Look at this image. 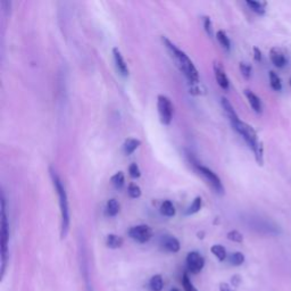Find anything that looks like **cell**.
I'll list each match as a JSON object with an SVG mask.
<instances>
[{"label": "cell", "instance_id": "5", "mask_svg": "<svg viewBox=\"0 0 291 291\" xmlns=\"http://www.w3.org/2000/svg\"><path fill=\"white\" fill-rule=\"evenodd\" d=\"M157 107H158L161 122L164 125H169L173 117V105L171 99L164 95H160L157 98Z\"/></svg>", "mask_w": 291, "mask_h": 291}, {"label": "cell", "instance_id": "23", "mask_svg": "<svg viewBox=\"0 0 291 291\" xmlns=\"http://www.w3.org/2000/svg\"><path fill=\"white\" fill-rule=\"evenodd\" d=\"M182 287H183L184 291H198V289L195 287L194 282L191 281L188 272H184L182 275Z\"/></svg>", "mask_w": 291, "mask_h": 291}, {"label": "cell", "instance_id": "29", "mask_svg": "<svg viewBox=\"0 0 291 291\" xmlns=\"http://www.w3.org/2000/svg\"><path fill=\"white\" fill-rule=\"evenodd\" d=\"M127 192H129V195L131 198H139V197L141 196V189H140V187L139 186H137L135 183H131L129 186V189H127Z\"/></svg>", "mask_w": 291, "mask_h": 291}, {"label": "cell", "instance_id": "16", "mask_svg": "<svg viewBox=\"0 0 291 291\" xmlns=\"http://www.w3.org/2000/svg\"><path fill=\"white\" fill-rule=\"evenodd\" d=\"M149 289L151 291H162L164 289V280L161 274H155L150 278Z\"/></svg>", "mask_w": 291, "mask_h": 291}, {"label": "cell", "instance_id": "22", "mask_svg": "<svg viewBox=\"0 0 291 291\" xmlns=\"http://www.w3.org/2000/svg\"><path fill=\"white\" fill-rule=\"evenodd\" d=\"M106 211L110 216H116L120 213V204L116 199H110L107 201Z\"/></svg>", "mask_w": 291, "mask_h": 291}, {"label": "cell", "instance_id": "2", "mask_svg": "<svg viewBox=\"0 0 291 291\" xmlns=\"http://www.w3.org/2000/svg\"><path fill=\"white\" fill-rule=\"evenodd\" d=\"M50 176L52 180L54 187H55L56 192L59 198V207H61V214H62V239L65 238L68 233V229H70V209H68V200L65 188H64L62 180L59 179L56 171L50 167Z\"/></svg>", "mask_w": 291, "mask_h": 291}, {"label": "cell", "instance_id": "9", "mask_svg": "<svg viewBox=\"0 0 291 291\" xmlns=\"http://www.w3.org/2000/svg\"><path fill=\"white\" fill-rule=\"evenodd\" d=\"M161 246L163 249H165L169 253H179L181 248L180 241L173 235H163L161 238Z\"/></svg>", "mask_w": 291, "mask_h": 291}, {"label": "cell", "instance_id": "27", "mask_svg": "<svg viewBox=\"0 0 291 291\" xmlns=\"http://www.w3.org/2000/svg\"><path fill=\"white\" fill-rule=\"evenodd\" d=\"M245 262V255L243 253H239V251H236V253L231 254L230 256V263L232 264L233 266H240L243 265Z\"/></svg>", "mask_w": 291, "mask_h": 291}, {"label": "cell", "instance_id": "4", "mask_svg": "<svg viewBox=\"0 0 291 291\" xmlns=\"http://www.w3.org/2000/svg\"><path fill=\"white\" fill-rule=\"evenodd\" d=\"M0 240H2V264H0V279H4L6 272L8 262V243H9V226L6 215V207H5V198L2 196V232H0Z\"/></svg>", "mask_w": 291, "mask_h": 291}, {"label": "cell", "instance_id": "30", "mask_svg": "<svg viewBox=\"0 0 291 291\" xmlns=\"http://www.w3.org/2000/svg\"><path fill=\"white\" fill-rule=\"evenodd\" d=\"M240 72L245 78H249L251 74V66L247 63H240Z\"/></svg>", "mask_w": 291, "mask_h": 291}, {"label": "cell", "instance_id": "10", "mask_svg": "<svg viewBox=\"0 0 291 291\" xmlns=\"http://www.w3.org/2000/svg\"><path fill=\"white\" fill-rule=\"evenodd\" d=\"M214 73H215V78H216V82H218V85L223 89V90H229V88H230L229 78L228 76H226L223 66H222L220 63L214 64Z\"/></svg>", "mask_w": 291, "mask_h": 291}, {"label": "cell", "instance_id": "37", "mask_svg": "<svg viewBox=\"0 0 291 291\" xmlns=\"http://www.w3.org/2000/svg\"><path fill=\"white\" fill-rule=\"evenodd\" d=\"M289 82H290V86H291V77H290V80H289Z\"/></svg>", "mask_w": 291, "mask_h": 291}, {"label": "cell", "instance_id": "26", "mask_svg": "<svg viewBox=\"0 0 291 291\" xmlns=\"http://www.w3.org/2000/svg\"><path fill=\"white\" fill-rule=\"evenodd\" d=\"M125 182V177L123 172H117L115 175L112 176V184L115 187L116 189H121L123 186H124Z\"/></svg>", "mask_w": 291, "mask_h": 291}, {"label": "cell", "instance_id": "21", "mask_svg": "<svg viewBox=\"0 0 291 291\" xmlns=\"http://www.w3.org/2000/svg\"><path fill=\"white\" fill-rule=\"evenodd\" d=\"M246 4L248 5L250 7L251 11H254L255 13H257L259 15H264L265 14V7H266V3H260V2H255V0H247Z\"/></svg>", "mask_w": 291, "mask_h": 291}, {"label": "cell", "instance_id": "8", "mask_svg": "<svg viewBox=\"0 0 291 291\" xmlns=\"http://www.w3.org/2000/svg\"><path fill=\"white\" fill-rule=\"evenodd\" d=\"M187 268L192 274H199L205 266V258L198 251H190L186 258Z\"/></svg>", "mask_w": 291, "mask_h": 291}, {"label": "cell", "instance_id": "33", "mask_svg": "<svg viewBox=\"0 0 291 291\" xmlns=\"http://www.w3.org/2000/svg\"><path fill=\"white\" fill-rule=\"evenodd\" d=\"M254 58H255V61H257V62L262 61V51H260L257 47L254 48Z\"/></svg>", "mask_w": 291, "mask_h": 291}, {"label": "cell", "instance_id": "24", "mask_svg": "<svg viewBox=\"0 0 291 291\" xmlns=\"http://www.w3.org/2000/svg\"><path fill=\"white\" fill-rule=\"evenodd\" d=\"M201 206H203V200H201L200 197H197V198H195V200L192 201V204L190 205L188 210H187V215L198 213V211L201 209Z\"/></svg>", "mask_w": 291, "mask_h": 291}, {"label": "cell", "instance_id": "31", "mask_svg": "<svg viewBox=\"0 0 291 291\" xmlns=\"http://www.w3.org/2000/svg\"><path fill=\"white\" fill-rule=\"evenodd\" d=\"M129 173H130V175L133 177V179H137V177H140L141 172H140L139 166H138V165L136 164V163H132V164L130 165V167H129Z\"/></svg>", "mask_w": 291, "mask_h": 291}, {"label": "cell", "instance_id": "12", "mask_svg": "<svg viewBox=\"0 0 291 291\" xmlns=\"http://www.w3.org/2000/svg\"><path fill=\"white\" fill-rule=\"evenodd\" d=\"M270 58H271V61H272V63L274 64V66L280 67V68L285 66V64H287V59H285L284 54L279 48L271 49Z\"/></svg>", "mask_w": 291, "mask_h": 291}, {"label": "cell", "instance_id": "25", "mask_svg": "<svg viewBox=\"0 0 291 291\" xmlns=\"http://www.w3.org/2000/svg\"><path fill=\"white\" fill-rule=\"evenodd\" d=\"M216 38H218L219 42L221 43V46L223 47L226 50H230L231 48V42H230V39L226 36L224 31H219L216 33Z\"/></svg>", "mask_w": 291, "mask_h": 291}, {"label": "cell", "instance_id": "32", "mask_svg": "<svg viewBox=\"0 0 291 291\" xmlns=\"http://www.w3.org/2000/svg\"><path fill=\"white\" fill-rule=\"evenodd\" d=\"M204 27H205L207 34H208L209 37H213V24H211V21H210L209 17H205Z\"/></svg>", "mask_w": 291, "mask_h": 291}, {"label": "cell", "instance_id": "36", "mask_svg": "<svg viewBox=\"0 0 291 291\" xmlns=\"http://www.w3.org/2000/svg\"><path fill=\"white\" fill-rule=\"evenodd\" d=\"M170 291H180V290H179V289H177V288H172V289H171Z\"/></svg>", "mask_w": 291, "mask_h": 291}, {"label": "cell", "instance_id": "15", "mask_svg": "<svg viewBox=\"0 0 291 291\" xmlns=\"http://www.w3.org/2000/svg\"><path fill=\"white\" fill-rule=\"evenodd\" d=\"M123 244H124V240H123L122 236L117 234H108L106 238V246L111 249H118L121 248Z\"/></svg>", "mask_w": 291, "mask_h": 291}, {"label": "cell", "instance_id": "13", "mask_svg": "<svg viewBox=\"0 0 291 291\" xmlns=\"http://www.w3.org/2000/svg\"><path fill=\"white\" fill-rule=\"evenodd\" d=\"M221 103H222V107H223V110H224V112L226 113V115H228V118L230 120V122H231V124H235L236 122L238 121H240L239 120V117H238V115H236V113H235V111H234V108H233V106L231 105V102L226 99V98H222L221 99Z\"/></svg>", "mask_w": 291, "mask_h": 291}, {"label": "cell", "instance_id": "7", "mask_svg": "<svg viewBox=\"0 0 291 291\" xmlns=\"http://www.w3.org/2000/svg\"><path fill=\"white\" fill-rule=\"evenodd\" d=\"M197 170H198L200 172V174L203 175L207 181H208V183L213 187V189L218 192V194L220 195L224 194V187L223 184H222V181L213 171L203 165H197Z\"/></svg>", "mask_w": 291, "mask_h": 291}, {"label": "cell", "instance_id": "6", "mask_svg": "<svg viewBox=\"0 0 291 291\" xmlns=\"http://www.w3.org/2000/svg\"><path fill=\"white\" fill-rule=\"evenodd\" d=\"M129 236L131 239L137 241V243L146 244L151 239L152 230L150 226H148L146 224L136 225L132 226V228L129 230Z\"/></svg>", "mask_w": 291, "mask_h": 291}, {"label": "cell", "instance_id": "28", "mask_svg": "<svg viewBox=\"0 0 291 291\" xmlns=\"http://www.w3.org/2000/svg\"><path fill=\"white\" fill-rule=\"evenodd\" d=\"M228 239L231 240V241H233V243H243L244 241V235L241 234L239 231H236V230H232V231H230V232L228 233Z\"/></svg>", "mask_w": 291, "mask_h": 291}, {"label": "cell", "instance_id": "1", "mask_svg": "<svg viewBox=\"0 0 291 291\" xmlns=\"http://www.w3.org/2000/svg\"><path fill=\"white\" fill-rule=\"evenodd\" d=\"M162 40L163 43H164V46L167 48V50L171 52V55L175 59L176 65L180 67V70L182 72H183L187 78H188L192 85H197V83L199 82V74L198 71H197V68L195 67L194 63H192L191 59L188 57V55L182 50H180V49L177 48L174 43H172L166 37H163Z\"/></svg>", "mask_w": 291, "mask_h": 291}, {"label": "cell", "instance_id": "3", "mask_svg": "<svg viewBox=\"0 0 291 291\" xmlns=\"http://www.w3.org/2000/svg\"><path fill=\"white\" fill-rule=\"evenodd\" d=\"M233 129L239 133V135L243 136L244 139L247 141V144L249 147L253 149L256 161H257L258 165L262 166L264 160H263V144L260 141H258L257 133L254 130V127L247 124L243 121H238L235 124L232 125Z\"/></svg>", "mask_w": 291, "mask_h": 291}, {"label": "cell", "instance_id": "35", "mask_svg": "<svg viewBox=\"0 0 291 291\" xmlns=\"http://www.w3.org/2000/svg\"><path fill=\"white\" fill-rule=\"evenodd\" d=\"M220 291H234V290L231 288L228 283L221 282L220 283Z\"/></svg>", "mask_w": 291, "mask_h": 291}, {"label": "cell", "instance_id": "14", "mask_svg": "<svg viewBox=\"0 0 291 291\" xmlns=\"http://www.w3.org/2000/svg\"><path fill=\"white\" fill-rule=\"evenodd\" d=\"M245 95L250 103V106L256 113H262V102L259 98L250 90H245Z\"/></svg>", "mask_w": 291, "mask_h": 291}, {"label": "cell", "instance_id": "20", "mask_svg": "<svg viewBox=\"0 0 291 291\" xmlns=\"http://www.w3.org/2000/svg\"><path fill=\"white\" fill-rule=\"evenodd\" d=\"M269 76H270V85L272 87L273 90L275 91L282 90V82H281V78L278 74L273 71H271L269 73Z\"/></svg>", "mask_w": 291, "mask_h": 291}, {"label": "cell", "instance_id": "19", "mask_svg": "<svg viewBox=\"0 0 291 291\" xmlns=\"http://www.w3.org/2000/svg\"><path fill=\"white\" fill-rule=\"evenodd\" d=\"M161 213L164 216H167V218H172V216L175 215V207L172 204V201L165 200L164 203L162 204Z\"/></svg>", "mask_w": 291, "mask_h": 291}, {"label": "cell", "instance_id": "11", "mask_svg": "<svg viewBox=\"0 0 291 291\" xmlns=\"http://www.w3.org/2000/svg\"><path fill=\"white\" fill-rule=\"evenodd\" d=\"M113 55H114L115 64H116V67H117L118 72H120L122 75H124V76L129 75V68H127V65L124 61V58H123V56H122L120 49H118L117 47L113 49Z\"/></svg>", "mask_w": 291, "mask_h": 291}, {"label": "cell", "instance_id": "34", "mask_svg": "<svg viewBox=\"0 0 291 291\" xmlns=\"http://www.w3.org/2000/svg\"><path fill=\"white\" fill-rule=\"evenodd\" d=\"M231 282H232L233 287H239V284H240V282H241L240 275H233L232 280H231Z\"/></svg>", "mask_w": 291, "mask_h": 291}, {"label": "cell", "instance_id": "18", "mask_svg": "<svg viewBox=\"0 0 291 291\" xmlns=\"http://www.w3.org/2000/svg\"><path fill=\"white\" fill-rule=\"evenodd\" d=\"M211 254H213L216 258H218L220 262H223L228 257V254H226V250L222 245H214L211 246L210 248Z\"/></svg>", "mask_w": 291, "mask_h": 291}, {"label": "cell", "instance_id": "17", "mask_svg": "<svg viewBox=\"0 0 291 291\" xmlns=\"http://www.w3.org/2000/svg\"><path fill=\"white\" fill-rule=\"evenodd\" d=\"M141 145V141L138 139H133V138H130V139H126L124 145H123V149H124V152L126 155H131L133 151L137 150V148Z\"/></svg>", "mask_w": 291, "mask_h": 291}]
</instances>
